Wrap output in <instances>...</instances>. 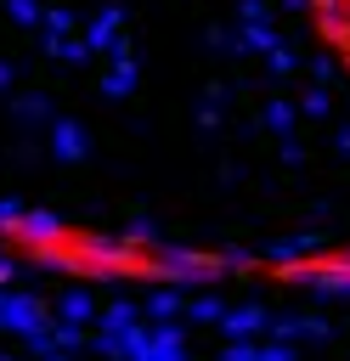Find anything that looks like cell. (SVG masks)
<instances>
[{"instance_id":"obj_1","label":"cell","mask_w":350,"mask_h":361,"mask_svg":"<svg viewBox=\"0 0 350 361\" xmlns=\"http://www.w3.org/2000/svg\"><path fill=\"white\" fill-rule=\"evenodd\" d=\"M34 327H45V310H40V299L0 288V333H11V338H28Z\"/></svg>"},{"instance_id":"obj_2","label":"cell","mask_w":350,"mask_h":361,"mask_svg":"<svg viewBox=\"0 0 350 361\" xmlns=\"http://www.w3.org/2000/svg\"><path fill=\"white\" fill-rule=\"evenodd\" d=\"M130 361H186V333L175 322H152L147 338H141V350Z\"/></svg>"},{"instance_id":"obj_3","label":"cell","mask_w":350,"mask_h":361,"mask_svg":"<svg viewBox=\"0 0 350 361\" xmlns=\"http://www.w3.org/2000/svg\"><path fill=\"white\" fill-rule=\"evenodd\" d=\"M79 259L96 265V276H113V271H130V243H113V237H79Z\"/></svg>"},{"instance_id":"obj_4","label":"cell","mask_w":350,"mask_h":361,"mask_svg":"<svg viewBox=\"0 0 350 361\" xmlns=\"http://www.w3.org/2000/svg\"><path fill=\"white\" fill-rule=\"evenodd\" d=\"M152 271L169 282H215V259H203V254H158Z\"/></svg>"},{"instance_id":"obj_5","label":"cell","mask_w":350,"mask_h":361,"mask_svg":"<svg viewBox=\"0 0 350 361\" xmlns=\"http://www.w3.org/2000/svg\"><path fill=\"white\" fill-rule=\"evenodd\" d=\"M226 338H260L265 327H271V316H265V305H226V316L215 322Z\"/></svg>"},{"instance_id":"obj_6","label":"cell","mask_w":350,"mask_h":361,"mask_svg":"<svg viewBox=\"0 0 350 361\" xmlns=\"http://www.w3.org/2000/svg\"><path fill=\"white\" fill-rule=\"evenodd\" d=\"M141 338H147V327L135 322V327H102L90 344H96V355H102V361H130V355L141 350Z\"/></svg>"},{"instance_id":"obj_7","label":"cell","mask_w":350,"mask_h":361,"mask_svg":"<svg viewBox=\"0 0 350 361\" xmlns=\"http://www.w3.org/2000/svg\"><path fill=\"white\" fill-rule=\"evenodd\" d=\"M299 282L316 288V293H327V299H350V259L333 265V271H299Z\"/></svg>"},{"instance_id":"obj_8","label":"cell","mask_w":350,"mask_h":361,"mask_svg":"<svg viewBox=\"0 0 350 361\" xmlns=\"http://www.w3.org/2000/svg\"><path fill=\"white\" fill-rule=\"evenodd\" d=\"M141 316H147V322H175V316H186V299H181L175 288H152L147 305H141Z\"/></svg>"},{"instance_id":"obj_9","label":"cell","mask_w":350,"mask_h":361,"mask_svg":"<svg viewBox=\"0 0 350 361\" xmlns=\"http://www.w3.org/2000/svg\"><path fill=\"white\" fill-rule=\"evenodd\" d=\"M96 316V305H90V293L85 288H68L62 299H56V322H73V327H85Z\"/></svg>"},{"instance_id":"obj_10","label":"cell","mask_w":350,"mask_h":361,"mask_svg":"<svg viewBox=\"0 0 350 361\" xmlns=\"http://www.w3.org/2000/svg\"><path fill=\"white\" fill-rule=\"evenodd\" d=\"M17 237L40 248V243H56V237H62V226H56L51 214H23V220H17Z\"/></svg>"},{"instance_id":"obj_11","label":"cell","mask_w":350,"mask_h":361,"mask_svg":"<svg viewBox=\"0 0 350 361\" xmlns=\"http://www.w3.org/2000/svg\"><path fill=\"white\" fill-rule=\"evenodd\" d=\"M135 322H141V310L124 305V299H113V305L102 310V327H135Z\"/></svg>"},{"instance_id":"obj_12","label":"cell","mask_w":350,"mask_h":361,"mask_svg":"<svg viewBox=\"0 0 350 361\" xmlns=\"http://www.w3.org/2000/svg\"><path fill=\"white\" fill-rule=\"evenodd\" d=\"M220 316H226V305H220V299H209V293L186 305V322H220Z\"/></svg>"},{"instance_id":"obj_13","label":"cell","mask_w":350,"mask_h":361,"mask_svg":"<svg viewBox=\"0 0 350 361\" xmlns=\"http://www.w3.org/2000/svg\"><path fill=\"white\" fill-rule=\"evenodd\" d=\"M215 361H260V344L254 338H226V350Z\"/></svg>"},{"instance_id":"obj_14","label":"cell","mask_w":350,"mask_h":361,"mask_svg":"<svg viewBox=\"0 0 350 361\" xmlns=\"http://www.w3.org/2000/svg\"><path fill=\"white\" fill-rule=\"evenodd\" d=\"M316 248H322L316 237H299V243H277V248H271V259H299V254H316Z\"/></svg>"},{"instance_id":"obj_15","label":"cell","mask_w":350,"mask_h":361,"mask_svg":"<svg viewBox=\"0 0 350 361\" xmlns=\"http://www.w3.org/2000/svg\"><path fill=\"white\" fill-rule=\"evenodd\" d=\"M260 361H299V350L288 338H271V344H260Z\"/></svg>"},{"instance_id":"obj_16","label":"cell","mask_w":350,"mask_h":361,"mask_svg":"<svg viewBox=\"0 0 350 361\" xmlns=\"http://www.w3.org/2000/svg\"><path fill=\"white\" fill-rule=\"evenodd\" d=\"M11 220H23V214H17V203H0V226H11Z\"/></svg>"},{"instance_id":"obj_17","label":"cell","mask_w":350,"mask_h":361,"mask_svg":"<svg viewBox=\"0 0 350 361\" xmlns=\"http://www.w3.org/2000/svg\"><path fill=\"white\" fill-rule=\"evenodd\" d=\"M6 276H11V254L0 248V282H6Z\"/></svg>"},{"instance_id":"obj_18","label":"cell","mask_w":350,"mask_h":361,"mask_svg":"<svg viewBox=\"0 0 350 361\" xmlns=\"http://www.w3.org/2000/svg\"><path fill=\"white\" fill-rule=\"evenodd\" d=\"M45 361H73V350H51V355H45Z\"/></svg>"},{"instance_id":"obj_19","label":"cell","mask_w":350,"mask_h":361,"mask_svg":"<svg viewBox=\"0 0 350 361\" xmlns=\"http://www.w3.org/2000/svg\"><path fill=\"white\" fill-rule=\"evenodd\" d=\"M0 361H23V355H11V350H0Z\"/></svg>"}]
</instances>
